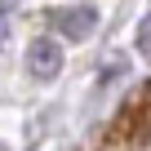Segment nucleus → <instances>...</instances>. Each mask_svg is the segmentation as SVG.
<instances>
[{
    "label": "nucleus",
    "instance_id": "obj_2",
    "mask_svg": "<svg viewBox=\"0 0 151 151\" xmlns=\"http://www.w3.org/2000/svg\"><path fill=\"white\" fill-rule=\"evenodd\" d=\"M27 71L36 76V80H53V76L62 71V45H58L53 36L31 40V49H27Z\"/></svg>",
    "mask_w": 151,
    "mask_h": 151
},
{
    "label": "nucleus",
    "instance_id": "obj_1",
    "mask_svg": "<svg viewBox=\"0 0 151 151\" xmlns=\"http://www.w3.org/2000/svg\"><path fill=\"white\" fill-rule=\"evenodd\" d=\"M53 27H58V36H67V40H89L93 27H98V9H93V5H67V9L53 14Z\"/></svg>",
    "mask_w": 151,
    "mask_h": 151
},
{
    "label": "nucleus",
    "instance_id": "obj_4",
    "mask_svg": "<svg viewBox=\"0 0 151 151\" xmlns=\"http://www.w3.org/2000/svg\"><path fill=\"white\" fill-rule=\"evenodd\" d=\"M0 151H9V147H5V142H0Z\"/></svg>",
    "mask_w": 151,
    "mask_h": 151
},
{
    "label": "nucleus",
    "instance_id": "obj_3",
    "mask_svg": "<svg viewBox=\"0 0 151 151\" xmlns=\"http://www.w3.org/2000/svg\"><path fill=\"white\" fill-rule=\"evenodd\" d=\"M133 40H138V53H142V58H151V14L138 22V36H133Z\"/></svg>",
    "mask_w": 151,
    "mask_h": 151
}]
</instances>
